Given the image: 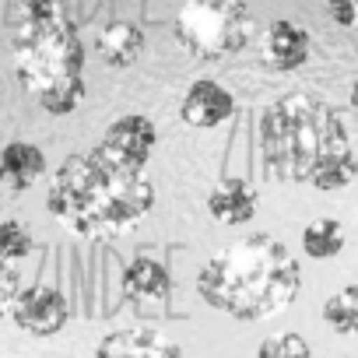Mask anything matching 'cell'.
<instances>
[{
	"mask_svg": "<svg viewBox=\"0 0 358 358\" xmlns=\"http://www.w3.org/2000/svg\"><path fill=\"white\" fill-rule=\"evenodd\" d=\"M299 288L302 271L295 253L267 232H253L232 243L229 250L211 257L197 274L201 299L211 309L229 313L236 320L274 316L295 302Z\"/></svg>",
	"mask_w": 358,
	"mask_h": 358,
	"instance_id": "obj_1",
	"label": "cell"
},
{
	"mask_svg": "<svg viewBox=\"0 0 358 358\" xmlns=\"http://www.w3.org/2000/svg\"><path fill=\"white\" fill-rule=\"evenodd\" d=\"M155 208V187L144 172L120 176L92 155H71L53 176L46 211L78 239H116L137 229Z\"/></svg>",
	"mask_w": 358,
	"mask_h": 358,
	"instance_id": "obj_2",
	"label": "cell"
},
{
	"mask_svg": "<svg viewBox=\"0 0 358 358\" xmlns=\"http://www.w3.org/2000/svg\"><path fill=\"white\" fill-rule=\"evenodd\" d=\"M260 141L271 176L288 179V183H306L320 162L355 151L351 113L327 106L313 95L292 92L264 113Z\"/></svg>",
	"mask_w": 358,
	"mask_h": 358,
	"instance_id": "obj_3",
	"label": "cell"
},
{
	"mask_svg": "<svg viewBox=\"0 0 358 358\" xmlns=\"http://www.w3.org/2000/svg\"><path fill=\"white\" fill-rule=\"evenodd\" d=\"M85 71V46L67 15L22 18L15 32V78L29 95H43L64 78Z\"/></svg>",
	"mask_w": 358,
	"mask_h": 358,
	"instance_id": "obj_4",
	"label": "cell"
},
{
	"mask_svg": "<svg viewBox=\"0 0 358 358\" xmlns=\"http://www.w3.org/2000/svg\"><path fill=\"white\" fill-rule=\"evenodd\" d=\"M176 39L197 60H225L253 39L246 0H187L176 15Z\"/></svg>",
	"mask_w": 358,
	"mask_h": 358,
	"instance_id": "obj_5",
	"label": "cell"
},
{
	"mask_svg": "<svg viewBox=\"0 0 358 358\" xmlns=\"http://www.w3.org/2000/svg\"><path fill=\"white\" fill-rule=\"evenodd\" d=\"M158 144V130L148 116L141 113H130V116H120L106 137L88 151L99 165H106L109 172H120V176H134V172H144L151 151Z\"/></svg>",
	"mask_w": 358,
	"mask_h": 358,
	"instance_id": "obj_6",
	"label": "cell"
},
{
	"mask_svg": "<svg viewBox=\"0 0 358 358\" xmlns=\"http://www.w3.org/2000/svg\"><path fill=\"white\" fill-rule=\"evenodd\" d=\"M11 316L15 323L32 334V337H53L67 327L71 320V302L64 299V292L50 288V285H32V288H18V295L11 299Z\"/></svg>",
	"mask_w": 358,
	"mask_h": 358,
	"instance_id": "obj_7",
	"label": "cell"
},
{
	"mask_svg": "<svg viewBox=\"0 0 358 358\" xmlns=\"http://www.w3.org/2000/svg\"><path fill=\"white\" fill-rule=\"evenodd\" d=\"M95 358H183V348L155 327H130L102 337Z\"/></svg>",
	"mask_w": 358,
	"mask_h": 358,
	"instance_id": "obj_8",
	"label": "cell"
},
{
	"mask_svg": "<svg viewBox=\"0 0 358 358\" xmlns=\"http://www.w3.org/2000/svg\"><path fill=\"white\" fill-rule=\"evenodd\" d=\"M236 113V95L218 85V81H194L179 102V120L187 127H197V130H211L218 123H225L229 116Z\"/></svg>",
	"mask_w": 358,
	"mask_h": 358,
	"instance_id": "obj_9",
	"label": "cell"
},
{
	"mask_svg": "<svg viewBox=\"0 0 358 358\" xmlns=\"http://www.w3.org/2000/svg\"><path fill=\"white\" fill-rule=\"evenodd\" d=\"M260 57L271 71H299L309 60V32L295 22H271L260 43Z\"/></svg>",
	"mask_w": 358,
	"mask_h": 358,
	"instance_id": "obj_10",
	"label": "cell"
},
{
	"mask_svg": "<svg viewBox=\"0 0 358 358\" xmlns=\"http://www.w3.org/2000/svg\"><path fill=\"white\" fill-rule=\"evenodd\" d=\"M46 155L39 144L29 141H11L4 151H0V187H8L15 194L36 187L39 179L46 176Z\"/></svg>",
	"mask_w": 358,
	"mask_h": 358,
	"instance_id": "obj_11",
	"label": "cell"
},
{
	"mask_svg": "<svg viewBox=\"0 0 358 358\" xmlns=\"http://www.w3.org/2000/svg\"><path fill=\"white\" fill-rule=\"evenodd\" d=\"M208 211L215 222L222 225H243L257 215V190L253 183L239 176H229L222 183H215V190L208 194Z\"/></svg>",
	"mask_w": 358,
	"mask_h": 358,
	"instance_id": "obj_12",
	"label": "cell"
},
{
	"mask_svg": "<svg viewBox=\"0 0 358 358\" xmlns=\"http://www.w3.org/2000/svg\"><path fill=\"white\" fill-rule=\"evenodd\" d=\"M169 292H172V278H169V271L158 260L137 257L134 264H127V271H123V295L130 302L162 306V302H169Z\"/></svg>",
	"mask_w": 358,
	"mask_h": 358,
	"instance_id": "obj_13",
	"label": "cell"
},
{
	"mask_svg": "<svg viewBox=\"0 0 358 358\" xmlns=\"http://www.w3.org/2000/svg\"><path fill=\"white\" fill-rule=\"evenodd\" d=\"M144 43H148V36H144L141 25H134V22H113V25H106V29L99 32L95 53H99L102 64L123 71V67H134V64L141 60Z\"/></svg>",
	"mask_w": 358,
	"mask_h": 358,
	"instance_id": "obj_14",
	"label": "cell"
},
{
	"mask_svg": "<svg viewBox=\"0 0 358 358\" xmlns=\"http://www.w3.org/2000/svg\"><path fill=\"white\" fill-rule=\"evenodd\" d=\"M344 250V229L334 218H316L302 229V253L313 260H330Z\"/></svg>",
	"mask_w": 358,
	"mask_h": 358,
	"instance_id": "obj_15",
	"label": "cell"
},
{
	"mask_svg": "<svg viewBox=\"0 0 358 358\" xmlns=\"http://www.w3.org/2000/svg\"><path fill=\"white\" fill-rule=\"evenodd\" d=\"M355 176H358V158H355V151H344V155H334V158L320 162L306 183L323 190V194H334V190H348L355 183Z\"/></svg>",
	"mask_w": 358,
	"mask_h": 358,
	"instance_id": "obj_16",
	"label": "cell"
},
{
	"mask_svg": "<svg viewBox=\"0 0 358 358\" xmlns=\"http://www.w3.org/2000/svg\"><path fill=\"white\" fill-rule=\"evenodd\" d=\"M36 102H39L50 116H71V113L85 102V78H81V74L64 78V81H57L53 88H46L43 95H36Z\"/></svg>",
	"mask_w": 358,
	"mask_h": 358,
	"instance_id": "obj_17",
	"label": "cell"
},
{
	"mask_svg": "<svg viewBox=\"0 0 358 358\" xmlns=\"http://www.w3.org/2000/svg\"><path fill=\"white\" fill-rule=\"evenodd\" d=\"M323 320H327V327L330 330H337V334H355L358 330V288L355 285H348V288H341L337 295H330L327 302H323Z\"/></svg>",
	"mask_w": 358,
	"mask_h": 358,
	"instance_id": "obj_18",
	"label": "cell"
},
{
	"mask_svg": "<svg viewBox=\"0 0 358 358\" xmlns=\"http://www.w3.org/2000/svg\"><path fill=\"white\" fill-rule=\"evenodd\" d=\"M32 253V232L22 222H0V260H22Z\"/></svg>",
	"mask_w": 358,
	"mask_h": 358,
	"instance_id": "obj_19",
	"label": "cell"
},
{
	"mask_svg": "<svg viewBox=\"0 0 358 358\" xmlns=\"http://www.w3.org/2000/svg\"><path fill=\"white\" fill-rule=\"evenodd\" d=\"M257 358H313V351H309V344L302 341V334L285 330V334L267 337V341L260 344Z\"/></svg>",
	"mask_w": 358,
	"mask_h": 358,
	"instance_id": "obj_20",
	"label": "cell"
},
{
	"mask_svg": "<svg viewBox=\"0 0 358 358\" xmlns=\"http://www.w3.org/2000/svg\"><path fill=\"white\" fill-rule=\"evenodd\" d=\"M67 15V0H22V18H57Z\"/></svg>",
	"mask_w": 358,
	"mask_h": 358,
	"instance_id": "obj_21",
	"label": "cell"
},
{
	"mask_svg": "<svg viewBox=\"0 0 358 358\" xmlns=\"http://www.w3.org/2000/svg\"><path fill=\"white\" fill-rule=\"evenodd\" d=\"M18 295V274L8 260H0V313L11 309V299Z\"/></svg>",
	"mask_w": 358,
	"mask_h": 358,
	"instance_id": "obj_22",
	"label": "cell"
},
{
	"mask_svg": "<svg viewBox=\"0 0 358 358\" xmlns=\"http://www.w3.org/2000/svg\"><path fill=\"white\" fill-rule=\"evenodd\" d=\"M327 11H330V18H334L341 29H355V18H358V0H327Z\"/></svg>",
	"mask_w": 358,
	"mask_h": 358,
	"instance_id": "obj_23",
	"label": "cell"
}]
</instances>
